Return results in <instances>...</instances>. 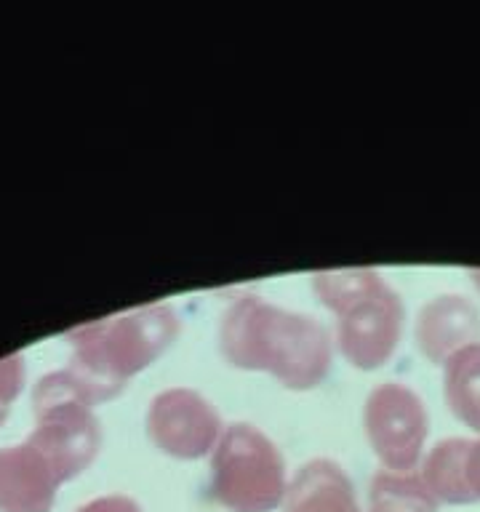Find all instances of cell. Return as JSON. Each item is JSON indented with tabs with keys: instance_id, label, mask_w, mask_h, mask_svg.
Masks as SVG:
<instances>
[{
	"instance_id": "1",
	"label": "cell",
	"mask_w": 480,
	"mask_h": 512,
	"mask_svg": "<svg viewBox=\"0 0 480 512\" xmlns=\"http://www.w3.org/2000/svg\"><path fill=\"white\" fill-rule=\"evenodd\" d=\"M219 344L230 366L267 371L291 390H310L331 368V342L318 320L254 294L227 307Z\"/></svg>"
},
{
	"instance_id": "2",
	"label": "cell",
	"mask_w": 480,
	"mask_h": 512,
	"mask_svg": "<svg viewBox=\"0 0 480 512\" xmlns=\"http://www.w3.org/2000/svg\"><path fill=\"white\" fill-rule=\"evenodd\" d=\"M179 318L168 304H152L72 328L70 376L91 403L107 400L174 344Z\"/></svg>"
},
{
	"instance_id": "3",
	"label": "cell",
	"mask_w": 480,
	"mask_h": 512,
	"mask_svg": "<svg viewBox=\"0 0 480 512\" xmlns=\"http://www.w3.org/2000/svg\"><path fill=\"white\" fill-rule=\"evenodd\" d=\"M312 286L336 315V344L347 363L371 371L392 358L403 331V304L379 272H315Z\"/></svg>"
},
{
	"instance_id": "4",
	"label": "cell",
	"mask_w": 480,
	"mask_h": 512,
	"mask_svg": "<svg viewBox=\"0 0 480 512\" xmlns=\"http://www.w3.org/2000/svg\"><path fill=\"white\" fill-rule=\"evenodd\" d=\"M286 464L262 430L232 424L211 456V496L230 512H272L286 499Z\"/></svg>"
},
{
	"instance_id": "5",
	"label": "cell",
	"mask_w": 480,
	"mask_h": 512,
	"mask_svg": "<svg viewBox=\"0 0 480 512\" xmlns=\"http://www.w3.org/2000/svg\"><path fill=\"white\" fill-rule=\"evenodd\" d=\"M35 430L27 443L46 456L59 478L67 483L94 462L102 432L91 414V400L72 379L70 371H54L43 376L32 395Z\"/></svg>"
},
{
	"instance_id": "6",
	"label": "cell",
	"mask_w": 480,
	"mask_h": 512,
	"mask_svg": "<svg viewBox=\"0 0 480 512\" xmlns=\"http://www.w3.org/2000/svg\"><path fill=\"white\" fill-rule=\"evenodd\" d=\"M366 435L382 472L411 475L422 464L430 416L422 398L400 382H384L368 392Z\"/></svg>"
},
{
	"instance_id": "7",
	"label": "cell",
	"mask_w": 480,
	"mask_h": 512,
	"mask_svg": "<svg viewBox=\"0 0 480 512\" xmlns=\"http://www.w3.org/2000/svg\"><path fill=\"white\" fill-rule=\"evenodd\" d=\"M219 414L203 395L187 387H171L155 395L147 411L150 440L174 459H200L219 440Z\"/></svg>"
},
{
	"instance_id": "8",
	"label": "cell",
	"mask_w": 480,
	"mask_h": 512,
	"mask_svg": "<svg viewBox=\"0 0 480 512\" xmlns=\"http://www.w3.org/2000/svg\"><path fill=\"white\" fill-rule=\"evenodd\" d=\"M64 480L27 440L0 448V512H51Z\"/></svg>"
},
{
	"instance_id": "9",
	"label": "cell",
	"mask_w": 480,
	"mask_h": 512,
	"mask_svg": "<svg viewBox=\"0 0 480 512\" xmlns=\"http://www.w3.org/2000/svg\"><path fill=\"white\" fill-rule=\"evenodd\" d=\"M416 475L438 504L480 502V435L475 440H440Z\"/></svg>"
},
{
	"instance_id": "10",
	"label": "cell",
	"mask_w": 480,
	"mask_h": 512,
	"mask_svg": "<svg viewBox=\"0 0 480 512\" xmlns=\"http://www.w3.org/2000/svg\"><path fill=\"white\" fill-rule=\"evenodd\" d=\"M480 342V315L462 294H443L427 302L416 320V344L424 358L443 366L454 352Z\"/></svg>"
},
{
	"instance_id": "11",
	"label": "cell",
	"mask_w": 480,
	"mask_h": 512,
	"mask_svg": "<svg viewBox=\"0 0 480 512\" xmlns=\"http://www.w3.org/2000/svg\"><path fill=\"white\" fill-rule=\"evenodd\" d=\"M286 512H363L347 472L331 459H312L288 483Z\"/></svg>"
},
{
	"instance_id": "12",
	"label": "cell",
	"mask_w": 480,
	"mask_h": 512,
	"mask_svg": "<svg viewBox=\"0 0 480 512\" xmlns=\"http://www.w3.org/2000/svg\"><path fill=\"white\" fill-rule=\"evenodd\" d=\"M443 395L462 424L480 435V342L462 347L443 363Z\"/></svg>"
},
{
	"instance_id": "13",
	"label": "cell",
	"mask_w": 480,
	"mask_h": 512,
	"mask_svg": "<svg viewBox=\"0 0 480 512\" xmlns=\"http://www.w3.org/2000/svg\"><path fill=\"white\" fill-rule=\"evenodd\" d=\"M438 502L427 494L416 472L395 475L379 472L371 483V510L368 512H435Z\"/></svg>"
},
{
	"instance_id": "14",
	"label": "cell",
	"mask_w": 480,
	"mask_h": 512,
	"mask_svg": "<svg viewBox=\"0 0 480 512\" xmlns=\"http://www.w3.org/2000/svg\"><path fill=\"white\" fill-rule=\"evenodd\" d=\"M24 382V360L22 355H6L0 358V422L6 419L8 408L22 392Z\"/></svg>"
},
{
	"instance_id": "15",
	"label": "cell",
	"mask_w": 480,
	"mask_h": 512,
	"mask_svg": "<svg viewBox=\"0 0 480 512\" xmlns=\"http://www.w3.org/2000/svg\"><path fill=\"white\" fill-rule=\"evenodd\" d=\"M78 512H142V507L128 499V496L112 494V496H99V499H91L83 507H78Z\"/></svg>"
},
{
	"instance_id": "16",
	"label": "cell",
	"mask_w": 480,
	"mask_h": 512,
	"mask_svg": "<svg viewBox=\"0 0 480 512\" xmlns=\"http://www.w3.org/2000/svg\"><path fill=\"white\" fill-rule=\"evenodd\" d=\"M470 275H472V280H475V286L480 288V270H472Z\"/></svg>"
}]
</instances>
